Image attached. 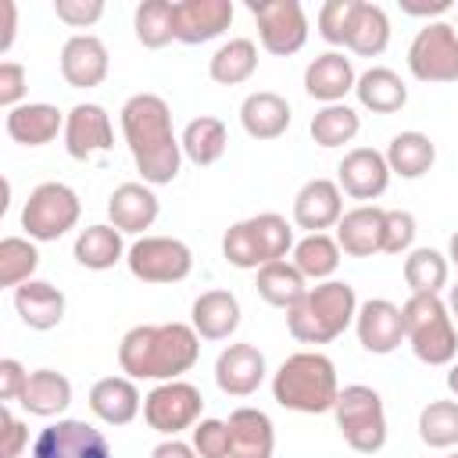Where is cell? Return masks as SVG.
<instances>
[{
	"mask_svg": "<svg viewBox=\"0 0 458 458\" xmlns=\"http://www.w3.org/2000/svg\"><path fill=\"white\" fill-rule=\"evenodd\" d=\"M122 136L147 186H168L182 165V143L172 129V107L157 93H136L122 104Z\"/></svg>",
	"mask_w": 458,
	"mask_h": 458,
	"instance_id": "1",
	"label": "cell"
},
{
	"mask_svg": "<svg viewBox=\"0 0 458 458\" xmlns=\"http://www.w3.org/2000/svg\"><path fill=\"white\" fill-rule=\"evenodd\" d=\"M200 358V336L186 322L132 326L118 344V365L129 379H179Z\"/></svg>",
	"mask_w": 458,
	"mask_h": 458,
	"instance_id": "2",
	"label": "cell"
},
{
	"mask_svg": "<svg viewBox=\"0 0 458 458\" xmlns=\"http://www.w3.org/2000/svg\"><path fill=\"white\" fill-rule=\"evenodd\" d=\"M336 394H340L336 365L326 354H318V351H297V354H290L276 369V376H272V397L286 411H301V415L333 411Z\"/></svg>",
	"mask_w": 458,
	"mask_h": 458,
	"instance_id": "3",
	"label": "cell"
},
{
	"mask_svg": "<svg viewBox=\"0 0 458 458\" xmlns=\"http://www.w3.org/2000/svg\"><path fill=\"white\" fill-rule=\"evenodd\" d=\"M358 315L354 286L344 279L315 283L297 308L286 311V329L301 344H329L336 340Z\"/></svg>",
	"mask_w": 458,
	"mask_h": 458,
	"instance_id": "4",
	"label": "cell"
},
{
	"mask_svg": "<svg viewBox=\"0 0 458 458\" xmlns=\"http://www.w3.org/2000/svg\"><path fill=\"white\" fill-rule=\"evenodd\" d=\"M404 315V340L411 344L415 358L426 365H451L458 354V333L447 304L440 293H411L401 308Z\"/></svg>",
	"mask_w": 458,
	"mask_h": 458,
	"instance_id": "5",
	"label": "cell"
},
{
	"mask_svg": "<svg viewBox=\"0 0 458 458\" xmlns=\"http://www.w3.org/2000/svg\"><path fill=\"white\" fill-rule=\"evenodd\" d=\"M286 250H293V229L276 211L243 218V222L229 225L222 236V254L233 268H254L258 272L272 261H283Z\"/></svg>",
	"mask_w": 458,
	"mask_h": 458,
	"instance_id": "6",
	"label": "cell"
},
{
	"mask_svg": "<svg viewBox=\"0 0 458 458\" xmlns=\"http://www.w3.org/2000/svg\"><path fill=\"white\" fill-rule=\"evenodd\" d=\"M336 415V429L344 437V444L358 454H376L386 444V411H383V397L365 386V383H351L336 394L333 404Z\"/></svg>",
	"mask_w": 458,
	"mask_h": 458,
	"instance_id": "7",
	"label": "cell"
},
{
	"mask_svg": "<svg viewBox=\"0 0 458 458\" xmlns=\"http://www.w3.org/2000/svg\"><path fill=\"white\" fill-rule=\"evenodd\" d=\"M79 215H82V204L72 186L39 182L21 208V229L29 233V240L50 243V240H61L68 229H75Z\"/></svg>",
	"mask_w": 458,
	"mask_h": 458,
	"instance_id": "8",
	"label": "cell"
},
{
	"mask_svg": "<svg viewBox=\"0 0 458 458\" xmlns=\"http://www.w3.org/2000/svg\"><path fill=\"white\" fill-rule=\"evenodd\" d=\"M408 68L419 82H458V29L426 21L408 47Z\"/></svg>",
	"mask_w": 458,
	"mask_h": 458,
	"instance_id": "9",
	"label": "cell"
},
{
	"mask_svg": "<svg viewBox=\"0 0 458 458\" xmlns=\"http://www.w3.org/2000/svg\"><path fill=\"white\" fill-rule=\"evenodd\" d=\"M200 411H204V397L186 379L157 383L143 397V419H147V426L154 433H165V437H175L182 429H193L200 422Z\"/></svg>",
	"mask_w": 458,
	"mask_h": 458,
	"instance_id": "10",
	"label": "cell"
},
{
	"mask_svg": "<svg viewBox=\"0 0 458 458\" xmlns=\"http://www.w3.org/2000/svg\"><path fill=\"white\" fill-rule=\"evenodd\" d=\"M125 265L140 283H182L193 272V254L175 236H140L129 247Z\"/></svg>",
	"mask_w": 458,
	"mask_h": 458,
	"instance_id": "11",
	"label": "cell"
},
{
	"mask_svg": "<svg viewBox=\"0 0 458 458\" xmlns=\"http://www.w3.org/2000/svg\"><path fill=\"white\" fill-rule=\"evenodd\" d=\"M250 14L268 54L290 57L308 43V14L297 0H250Z\"/></svg>",
	"mask_w": 458,
	"mask_h": 458,
	"instance_id": "12",
	"label": "cell"
},
{
	"mask_svg": "<svg viewBox=\"0 0 458 458\" xmlns=\"http://www.w3.org/2000/svg\"><path fill=\"white\" fill-rule=\"evenodd\" d=\"M32 458H111V444L82 419H57L32 440Z\"/></svg>",
	"mask_w": 458,
	"mask_h": 458,
	"instance_id": "13",
	"label": "cell"
},
{
	"mask_svg": "<svg viewBox=\"0 0 458 458\" xmlns=\"http://www.w3.org/2000/svg\"><path fill=\"white\" fill-rule=\"evenodd\" d=\"M114 147L111 114L100 104H75L64 118V150L75 161H89L93 154H107Z\"/></svg>",
	"mask_w": 458,
	"mask_h": 458,
	"instance_id": "14",
	"label": "cell"
},
{
	"mask_svg": "<svg viewBox=\"0 0 458 458\" xmlns=\"http://www.w3.org/2000/svg\"><path fill=\"white\" fill-rule=\"evenodd\" d=\"M336 186L354 197V200H376L386 193L390 186V165L386 154L372 150V147H354L344 154V161L336 165Z\"/></svg>",
	"mask_w": 458,
	"mask_h": 458,
	"instance_id": "15",
	"label": "cell"
},
{
	"mask_svg": "<svg viewBox=\"0 0 458 458\" xmlns=\"http://www.w3.org/2000/svg\"><path fill=\"white\" fill-rule=\"evenodd\" d=\"M354 329H358V344L369 354H390L404 340V315H401V308L394 301L372 297V301L358 304Z\"/></svg>",
	"mask_w": 458,
	"mask_h": 458,
	"instance_id": "16",
	"label": "cell"
},
{
	"mask_svg": "<svg viewBox=\"0 0 458 458\" xmlns=\"http://www.w3.org/2000/svg\"><path fill=\"white\" fill-rule=\"evenodd\" d=\"M233 21V0H175V39L200 47L222 36Z\"/></svg>",
	"mask_w": 458,
	"mask_h": 458,
	"instance_id": "17",
	"label": "cell"
},
{
	"mask_svg": "<svg viewBox=\"0 0 458 458\" xmlns=\"http://www.w3.org/2000/svg\"><path fill=\"white\" fill-rule=\"evenodd\" d=\"M215 383L229 397H250L265 383V354L254 344H229L215 361Z\"/></svg>",
	"mask_w": 458,
	"mask_h": 458,
	"instance_id": "18",
	"label": "cell"
},
{
	"mask_svg": "<svg viewBox=\"0 0 458 458\" xmlns=\"http://www.w3.org/2000/svg\"><path fill=\"white\" fill-rule=\"evenodd\" d=\"M107 68H111V57H107V47L89 36V32H79L72 36L64 47H61V75L68 86L75 89H93L107 79Z\"/></svg>",
	"mask_w": 458,
	"mask_h": 458,
	"instance_id": "19",
	"label": "cell"
},
{
	"mask_svg": "<svg viewBox=\"0 0 458 458\" xmlns=\"http://www.w3.org/2000/svg\"><path fill=\"white\" fill-rule=\"evenodd\" d=\"M344 218V190L333 179H308L293 197V222L308 233L333 229Z\"/></svg>",
	"mask_w": 458,
	"mask_h": 458,
	"instance_id": "20",
	"label": "cell"
},
{
	"mask_svg": "<svg viewBox=\"0 0 458 458\" xmlns=\"http://www.w3.org/2000/svg\"><path fill=\"white\" fill-rule=\"evenodd\" d=\"M383 233H386V208L376 204H358L344 211V218L336 222V243L351 258L383 254Z\"/></svg>",
	"mask_w": 458,
	"mask_h": 458,
	"instance_id": "21",
	"label": "cell"
},
{
	"mask_svg": "<svg viewBox=\"0 0 458 458\" xmlns=\"http://www.w3.org/2000/svg\"><path fill=\"white\" fill-rule=\"evenodd\" d=\"M358 75H354V64L351 57H344L340 50H326L318 54L308 68H304V93L311 100H322L326 104H344V97L354 89Z\"/></svg>",
	"mask_w": 458,
	"mask_h": 458,
	"instance_id": "22",
	"label": "cell"
},
{
	"mask_svg": "<svg viewBox=\"0 0 458 458\" xmlns=\"http://www.w3.org/2000/svg\"><path fill=\"white\" fill-rule=\"evenodd\" d=\"M157 197L147 182H122L114 186V193L107 197V218L118 233H143L157 222Z\"/></svg>",
	"mask_w": 458,
	"mask_h": 458,
	"instance_id": "23",
	"label": "cell"
},
{
	"mask_svg": "<svg viewBox=\"0 0 458 458\" xmlns=\"http://www.w3.org/2000/svg\"><path fill=\"white\" fill-rule=\"evenodd\" d=\"M143 408V397L129 376H104L89 386V411L107 426H129Z\"/></svg>",
	"mask_w": 458,
	"mask_h": 458,
	"instance_id": "24",
	"label": "cell"
},
{
	"mask_svg": "<svg viewBox=\"0 0 458 458\" xmlns=\"http://www.w3.org/2000/svg\"><path fill=\"white\" fill-rule=\"evenodd\" d=\"M276 429L261 408H236L229 415V458H272Z\"/></svg>",
	"mask_w": 458,
	"mask_h": 458,
	"instance_id": "25",
	"label": "cell"
},
{
	"mask_svg": "<svg viewBox=\"0 0 458 458\" xmlns=\"http://www.w3.org/2000/svg\"><path fill=\"white\" fill-rule=\"evenodd\" d=\"M240 125L250 140H276L290 129V104L272 89L247 93L240 104Z\"/></svg>",
	"mask_w": 458,
	"mask_h": 458,
	"instance_id": "26",
	"label": "cell"
},
{
	"mask_svg": "<svg viewBox=\"0 0 458 458\" xmlns=\"http://www.w3.org/2000/svg\"><path fill=\"white\" fill-rule=\"evenodd\" d=\"M14 311L21 315V322L29 329L47 333V329L61 326V318H64V293L47 279H29L14 290Z\"/></svg>",
	"mask_w": 458,
	"mask_h": 458,
	"instance_id": "27",
	"label": "cell"
},
{
	"mask_svg": "<svg viewBox=\"0 0 458 458\" xmlns=\"http://www.w3.org/2000/svg\"><path fill=\"white\" fill-rule=\"evenodd\" d=\"M190 326L200 340H229L240 326V301L229 290H208L193 301Z\"/></svg>",
	"mask_w": 458,
	"mask_h": 458,
	"instance_id": "28",
	"label": "cell"
},
{
	"mask_svg": "<svg viewBox=\"0 0 458 458\" xmlns=\"http://www.w3.org/2000/svg\"><path fill=\"white\" fill-rule=\"evenodd\" d=\"M4 129L21 147H43V143L57 140V132H64V114L54 104H21V107L7 111Z\"/></svg>",
	"mask_w": 458,
	"mask_h": 458,
	"instance_id": "29",
	"label": "cell"
},
{
	"mask_svg": "<svg viewBox=\"0 0 458 458\" xmlns=\"http://www.w3.org/2000/svg\"><path fill=\"white\" fill-rule=\"evenodd\" d=\"M354 93H358V104L369 107L372 114H394V111H401L408 104L404 79L394 68H383V64L361 72L358 82H354Z\"/></svg>",
	"mask_w": 458,
	"mask_h": 458,
	"instance_id": "30",
	"label": "cell"
},
{
	"mask_svg": "<svg viewBox=\"0 0 458 458\" xmlns=\"http://www.w3.org/2000/svg\"><path fill=\"white\" fill-rule=\"evenodd\" d=\"M18 404L39 419L61 415L72 404V379L54 369H36V372H29V383H25V394Z\"/></svg>",
	"mask_w": 458,
	"mask_h": 458,
	"instance_id": "31",
	"label": "cell"
},
{
	"mask_svg": "<svg viewBox=\"0 0 458 458\" xmlns=\"http://www.w3.org/2000/svg\"><path fill=\"white\" fill-rule=\"evenodd\" d=\"M254 286H258V297L265 301V304H272V308H297L301 301H304V293L311 290L308 286V279L297 272V265L293 261H272V265H265V268H258V279H254Z\"/></svg>",
	"mask_w": 458,
	"mask_h": 458,
	"instance_id": "32",
	"label": "cell"
},
{
	"mask_svg": "<svg viewBox=\"0 0 458 458\" xmlns=\"http://www.w3.org/2000/svg\"><path fill=\"white\" fill-rule=\"evenodd\" d=\"M437 161V147L426 132H397L386 147V165H390V175H401V179H422Z\"/></svg>",
	"mask_w": 458,
	"mask_h": 458,
	"instance_id": "33",
	"label": "cell"
},
{
	"mask_svg": "<svg viewBox=\"0 0 458 458\" xmlns=\"http://www.w3.org/2000/svg\"><path fill=\"white\" fill-rule=\"evenodd\" d=\"M75 261L89 272H104V268H114L129 250L122 243V233L114 225H86L79 236H75Z\"/></svg>",
	"mask_w": 458,
	"mask_h": 458,
	"instance_id": "34",
	"label": "cell"
},
{
	"mask_svg": "<svg viewBox=\"0 0 458 458\" xmlns=\"http://www.w3.org/2000/svg\"><path fill=\"white\" fill-rule=\"evenodd\" d=\"M182 154L193 161V165H215L222 154H225V143H229V132H225V122L215 118V114H200L193 122H186L182 136Z\"/></svg>",
	"mask_w": 458,
	"mask_h": 458,
	"instance_id": "35",
	"label": "cell"
},
{
	"mask_svg": "<svg viewBox=\"0 0 458 458\" xmlns=\"http://www.w3.org/2000/svg\"><path fill=\"white\" fill-rule=\"evenodd\" d=\"M254 68H258V47L254 39H243V36L222 43L208 61V75L218 86H240L254 75Z\"/></svg>",
	"mask_w": 458,
	"mask_h": 458,
	"instance_id": "36",
	"label": "cell"
},
{
	"mask_svg": "<svg viewBox=\"0 0 458 458\" xmlns=\"http://www.w3.org/2000/svg\"><path fill=\"white\" fill-rule=\"evenodd\" d=\"M340 243L329 233H308L301 243H293V265L304 279L326 283L336 268H340Z\"/></svg>",
	"mask_w": 458,
	"mask_h": 458,
	"instance_id": "37",
	"label": "cell"
},
{
	"mask_svg": "<svg viewBox=\"0 0 458 458\" xmlns=\"http://www.w3.org/2000/svg\"><path fill=\"white\" fill-rule=\"evenodd\" d=\"M390 43V18L379 4H369L361 0L358 4V14H354V25H351V36H347V47L358 54V57H379Z\"/></svg>",
	"mask_w": 458,
	"mask_h": 458,
	"instance_id": "38",
	"label": "cell"
},
{
	"mask_svg": "<svg viewBox=\"0 0 458 458\" xmlns=\"http://www.w3.org/2000/svg\"><path fill=\"white\" fill-rule=\"evenodd\" d=\"M136 39L147 50H161L175 39V4L172 0H143L132 18Z\"/></svg>",
	"mask_w": 458,
	"mask_h": 458,
	"instance_id": "39",
	"label": "cell"
},
{
	"mask_svg": "<svg viewBox=\"0 0 458 458\" xmlns=\"http://www.w3.org/2000/svg\"><path fill=\"white\" fill-rule=\"evenodd\" d=\"M447 258L433 247H415L404 258V283L411 293H440L447 286Z\"/></svg>",
	"mask_w": 458,
	"mask_h": 458,
	"instance_id": "40",
	"label": "cell"
},
{
	"mask_svg": "<svg viewBox=\"0 0 458 458\" xmlns=\"http://www.w3.org/2000/svg\"><path fill=\"white\" fill-rule=\"evenodd\" d=\"M308 129H311V140L318 147H344V143H351L358 136L361 118L347 104H326L322 111H315V118H311Z\"/></svg>",
	"mask_w": 458,
	"mask_h": 458,
	"instance_id": "41",
	"label": "cell"
},
{
	"mask_svg": "<svg viewBox=\"0 0 458 458\" xmlns=\"http://www.w3.org/2000/svg\"><path fill=\"white\" fill-rule=\"evenodd\" d=\"M419 440L437 451L454 447L458 444V401H429L419 411Z\"/></svg>",
	"mask_w": 458,
	"mask_h": 458,
	"instance_id": "42",
	"label": "cell"
},
{
	"mask_svg": "<svg viewBox=\"0 0 458 458\" xmlns=\"http://www.w3.org/2000/svg\"><path fill=\"white\" fill-rule=\"evenodd\" d=\"M39 265V250L25 236H4L0 240V286H21L32 279Z\"/></svg>",
	"mask_w": 458,
	"mask_h": 458,
	"instance_id": "43",
	"label": "cell"
},
{
	"mask_svg": "<svg viewBox=\"0 0 458 458\" xmlns=\"http://www.w3.org/2000/svg\"><path fill=\"white\" fill-rule=\"evenodd\" d=\"M358 4L361 0H326L318 7V36L326 43H333V47H347V36H351Z\"/></svg>",
	"mask_w": 458,
	"mask_h": 458,
	"instance_id": "44",
	"label": "cell"
},
{
	"mask_svg": "<svg viewBox=\"0 0 458 458\" xmlns=\"http://www.w3.org/2000/svg\"><path fill=\"white\" fill-rule=\"evenodd\" d=\"M193 451L200 458H229V422L200 419L193 426Z\"/></svg>",
	"mask_w": 458,
	"mask_h": 458,
	"instance_id": "45",
	"label": "cell"
},
{
	"mask_svg": "<svg viewBox=\"0 0 458 458\" xmlns=\"http://www.w3.org/2000/svg\"><path fill=\"white\" fill-rule=\"evenodd\" d=\"M415 243V215L401 208H386V233H383V254H404Z\"/></svg>",
	"mask_w": 458,
	"mask_h": 458,
	"instance_id": "46",
	"label": "cell"
},
{
	"mask_svg": "<svg viewBox=\"0 0 458 458\" xmlns=\"http://www.w3.org/2000/svg\"><path fill=\"white\" fill-rule=\"evenodd\" d=\"M0 458H25L29 451V426L4 404L0 408Z\"/></svg>",
	"mask_w": 458,
	"mask_h": 458,
	"instance_id": "47",
	"label": "cell"
},
{
	"mask_svg": "<svg viewBox=\"0 0 458 458\" xmlns=\"http://www.w3.org/2000/svg\"><path fill=\"white\" fill-rule=\"evenodd\" d=\"M54 14L72 29H89L104 14V0H54Z\"/></svg>",
	"mask_w": 458,
	"mask_h": 458,
	"instance_id": "48",
	"label": "cell"
},
{
	"mask_svg": "<svg viewBox=\"0 0 458 458\" xmlns=\"http://www.w3.org/2000/svg\"><path fill=\"white\" fill-rule=\"evenodd\" d=\"M25 86H29V75L18 61H4L0 64V104L7 111L21 107V97H25Z\"/></svg>",
	"mask_w": 458,
	"mask_h": 458,
	"instance_id": "49",
	"label": "cell"
},
{
	"mask_svg": "<svg viewBox=\"0 0 458 458\" xmlns=\"http://www.w3.org/2000/svg\"><path fill=\"white\" fill-rule=\"evenodd\" d=\"M25 383H29V372L18 358H4L0 361V401L11 404V401H21L25 394Z\"/></svg>",
	"mask_w": 458,
	"mask_h": 458,
	"instance_id": "50",
	"label": "cell"
},
{
	"mask_svg": "<svg viewBox=\"0 0 458 458\" xmlns=\"http://www.w3.org/2000/svg\"><path fill=\"white\" fill-rule=\"evenodd\" d=\"M401 11L415 18H433V14L451 11V0H401Z\"/></svg>",
	"mask_w": 458,
	"mask_h": 458,
	"instance_id": "51",
	"label": "cell"
},
{
	"mask_svg": "<svg viewBox=\"0 0 458 458\" xmlns=\"http://www.w3.org/2000/svg\"><path fill=\"white\" fill-rule=\"evenodd\" d=\"M0 14H4L0 54H7V50H11V43H14V29H18V7H14V0H0Z\"/></svg>",
	"mask_w": 458,
	"mask_h": 458,
	"instance_id": "52",
	"label": "cell"
},
{
	"mask_svg": "<svg viewBox=\"0 0 458 458\" xmlns=\"http://www.w3.org/2000/svg\"><path fill=\"white\" fill-rule=\"evenodd\" d=\"M150 458H200V454L193 451V444H182V440L168 437V440H161V444L150 451Z\"/></svg>",
	"mask_w": 458,
	"mask_h": 458,
	"instance_id": "53",
	"label": "cell"
},
{
	"mask_svg": "<svg viewBox=\"0 0 458 458\" xmlns=\"http://www.w3.org/2000/svg\"><path fill=\"white\" fill-rule=\"evenodd\" d=\"M447 390L458 397V361H451V372H447Z\"/></svg>",
	"mask_w": 458,
	"mask_h": 458,
	"instance_id": "54",
	"label": "cell"
},
{
	"mask_svg": "<svg viewBox=\"0 0 458 458\" xmlns=\"http://www.w3.org/2000/svg\"><path fill=\"white\" fill-rule=\"evenodd\" d=\"M447 311H451V318H458V283L451 286V297H447Z\"/></svg>",
	"mask_w": 458,
	"mask_h": 458,
	"instance_id": "55",
	"label": "cell"
},
{
	"mask_svg": "<svg viewBox=\"0 0 458 458\" xmlns=\"http://www.w3.org/2000/svg\"><path fill=\"white\" fill-rule=\"evenodd\" d=\"M447 258L458 265V233H451V243H447Z\"/></svg>",
	"mask_w": 458,
	"mask_h": 458,
	"instance_id": "56",
	"label": "cell"
},
{
	"mask_svg": "<svg viewBox=\"0 0 458 458\" xmlns=\"http://www.w3.org/2000/svg\"><path fill=\"white\" fill-rule=\"evenodd\" d=\"M447 458H458V454H447Z\"/></svg>",
	"mask_w": 458,
	"mask_h": 458,
	"instance_id": "57",
	"label": "cell"
}]
</instances>
